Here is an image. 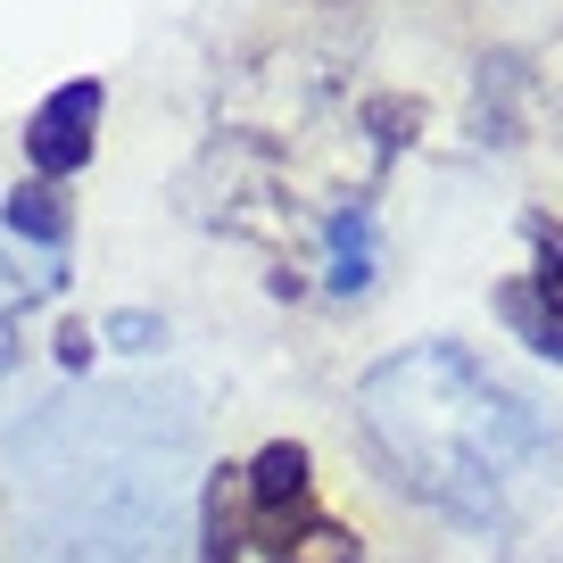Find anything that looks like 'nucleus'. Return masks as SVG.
I'll return each instance as SVG.
<instances>
[{"label": "nucleus", "mask_w": 563, "mask_h": 563, "mask_svg": "<svg viewBox=\"0 0 563 563\" xmlns=\"http://www.w3.org/2000/svg\"><path fill=\"white\" fill-rule=\"evenodd\" d=\"M34 299H51V282H34V274H18V265L0 257V373L18 365V316Z\"/></svg>", "instance_id": "obj_8"}, {"label": "nucleus", "mask_w": 563, "mask_h": 563, "mask_svg": "<svg viewBox=\"0 0 563 563\" xmlns=\"http://www.w3.org/2000/svg\"><path fill=\"white\" fill-rule=\"evenodd\" d=\"M100 332H108V349H158V340H166V323L158 316H150V307H117V316H100Z\"/></svg>", "instance_id": "obj_9"}, {"label": "nucleus", "mask_w": 563, "mask_h": 563, "mask_svg": "<svg viewBox=\"0 0 563 563\" xmlns=\"http://www.w3.org/2000/svg\"><path fill=\"white\" fill-rule=\"evenodd\" d=\"M100 117H108V84H100V75H75V84H58L51 100L25 117V166H34L42 183L84 175L91 150H100Z\"/></svg>", "instance_id": "obj_2"}, {"label": "nucleus", "mask_w": 563, "mask_h": 563, "mask_svg": "<svg viewBox=\"0 0 563 563\" xmlns=\"http://www.w3.org/2000/svg\"><path fill=\"white\" fill-rule=\"evenodd\" d=\"M356 422H365V448L382 456V473L464 530L506 522L530 464H547L555 448L539 406L456 340H422L373 365L356 382Z\"/></svg>", "instance_id": "obj_1"}, {"label": "nucleus", "mask_w": 563, "mask_h": 563, "mask_svg": "<svg viewBox=\"0 0 563 563\" xmlns=\"http://www.w3.org/2000/svg\"><path fill=\"white\" fill-rule=\"evenodd\" d=\"M58 365H67V373L91 365V323H67V332H58Z\"/></svg>", "instance_id": "obj_10"}, {"label": "nucleus", "mask_w": 563, "mask_h": 563, "mask_svg": "<svg viewBox=\"0 0 563 563\" xmlns=\"http://www.w3.org/2000/svg\"><path fill=\"white\" fill-rule=\"evenodd\" d=\"M497 316H506V332L522 340V349H539V356L563 365V316H547V307L530 299V282H506V290H497Z\"/></svg>", "instance_id": "obj_7"}, {"label": "nucleus", "mask_w": 563, "mask_h": 563, "mask_svg": "<svg viewBox=\"0 0 563 563\" xmlns=\"http://www.w3.org/2000/svg\"><path fill=\"white\" fill-rule=\"evenodd\" d=\"M249 547H257L265 563H365V539H356L349 522H332V514L316 506V489L307 497H274V506H249Z\"/></svg>", "instance_id": "obj_3"}, {"label": "nucleus", "mask_w": 563, "mask_h": 563, "mask_svg": "<svg viewBox=\"0 0 563 563\" xmlns=\"http://www.w3.org/2000/svg\"><path fill=\"white\" fill-rule=\"evenodd\" d=\"M323 282H332L340 299H365L373 282H382V232H373L365 199H340L323 216Z\"/></svg>", "instance_id": "obj_5"}, {"label": "nucleus", "mask_w": 563, "mask_h": 563, "mask_svg": "<svg viewBox=\"0 0 563 563\" xmlns=\"http://www.w3.org/2000/svg\"><path fill=\"white\" fill-rule=\"evenodd\" d=\"M522 232H530V257H539V265L522 274V282H530V299H539L547 316H563V224L530 208V216H522Z\"/></svg>", "instance_id": "obj_6"}, {"label": "nucleus", "mask_w": 563, "mask_h": 563, "mask_svg": "<svg viewBox=\"0 0 563 563\" xmlns=\"http://www.w3.org/2000/svg\"><path fill=\"white\" fill-rule=\"evenodd\" d=\"M0 232H9V241L18 249H34L42 265H51V274H67V241H75V208H67V191H58V183H18V191L0 199Z\"/></svg>", "instance_id": "obj_4"}]
</instances>
